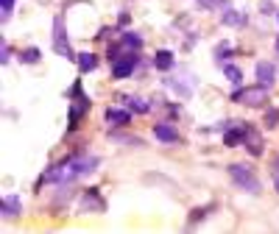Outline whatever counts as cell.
Wrapping results in <instances>:
<instances>
[{
    "label": "cell",
    "instance_id": "5bb4252c",
    "mask_svg": "<svg viewBox=\"0 0 279 234\" xmlns=\"http://www.w3.org/2000/svg\"><path fill=\"white\" fill-rule=\"evenodd\" d=\"M95 64H98V59L92 56V53H81L79 56V67L87 73V70H95Z\"/></svg>",
    "mask_w": 279,
    "mask_h": 234
},
{
    "label": "cell",
    "instance_id": "3957f363",
    "mask_svg": "<svg viewBox=\"0 0 279 234\" xmlns=\"http://www.w3.org/2000/svg\"><path fill=\"white\" fill-rule=\"evenodd\" d=\"M235 101H240V104H246V106H262V104H268V87H262V84L249 87V89H243V92H237Z\"/></svg>",
    "mask_w": 279,
    "mask_h": 234
},
{
    "label": "cell",
    "instance_id": "30bf717a",
    "mask_svg": "<svg viewBox=\"0 0 279 234\" xmlns=\"http://www.w3.org/2000/svg\"><path fill=\"white\" fill-rule=\"evenodd\" d=\"M106 120L112 123V126H129L131 114L123 112V109H109V112H106Z\"/></svg>",
    "mask_w": 279,
    "mask_h": 234
},
{
    "label": "cell",
    "instance_id": "8992f818",
    "mask_svg": "<svg viewBox=\"0 0 279 234\" xmlns=\"http://www.w3.org/2000/svg\"><path fill=\"white\" fill-rule=\"evenodd\" d=\"M134 64H137V59H134V56H123V59H117V61H114L112 76H114V78H126V76H131Z\"/></svg>",
    "mask_w": 279,
    "mask_h": 234
},
{
    "label": "cell",
    "instance_id": "7c38bea8",
    "mask_svg": "<svg viewBox=\"0 0 279 234\" xmlns=\"http://www.w3.org/2000/svg\"><path fill=\"white\" fill-rule=\"evenodd\" d=\"M154 64H157L159 70H170V64H173V53L170 51H159L157 56H154Z\"/></svg>",
    "mask_w": 279,
    "mask_h": 234
},
{
    "label": "cell",
    "instance_id": "ba28073f",
    "mask_svg": "<svg viewBox=\"0 0 279 234\" xmlns=\"http://www.w3.org/2000/svg\"><path fill=\"white\" fill-rule=\"evenodd\" d=\"M154 134H157V139H162V142H173V139H179V131H176L170 123H157V126H154Z\"/></svg>",
    "mask_w": 279,
    "mask_h": 234
},
{
    "label": "cell",
    "instance_id": "9a60e30c",
    "mask_svg": "<svg viewBox=\"0 0 279 234\" xmlns=\"http://www.w3.org/2000/svg\"><path fill=\"white\" fill-rule=\"evenodd\" d=\"M20 59L26 61V64H36V61H39V51H36V48H28L26 53H20Z\"/></svg>",
    "mask_w": 279,
    "mask_h": 234
},
{
    "label": "cell",
    "instance_id": "277c9868",
    "mask_svg": "<svg viewBox=\"0 0 279 234\" xmlns=\"http://www.w3.org/2000/svg\"><path fill=\"white\" fill-rule=\"evenodd\" d=\"M53 28H56V39H53V51L59 53V56H73V53H70V45L64 42V20L61 17H56V23H53Z\"/></svg>",
    "mask_w": 279,
    "mask_h": 234
},
{
    "label": "cell",
    "instance_id": "7a4b0ae2",
    "mask_svg": "<svg viewBox=\"0 0 279 234\" xmlns=\"http://www.w3.org/2000/svg\"><path fill=\"white\" fill-rule=\"evenodd\" d=\"M229 173L235 179L240 187H246L249 192H260V182H257V176L251 173V167L246 165H229Z\"/></svg>",
    "mask_w": 279,
    "mask_h": 234
},
{
    "label": "cell",
    "instance_id": "52a82bcc",
    "mask_svg": "<svg viewBox=\"0 0 279 234\" xmlns=\"http://www.w3.org/2000/svg\"><path fill=\"white\" fill-rule=\"evenodd\" d=\"M274 76H277L274 64H268V61H260V64H257V81H260L262 87H271V84H274Z\"/></svg>",
    "mask_w": 279,
    "mask_h": 234
},
{
    "label": "cell",
    "instance_id": "9c48e42d",
    "mask_svg": "<svg viewBox=\"0 0 279 234\" xmlns=\"http://www.w3.org/2000/svg\"><path fill=\"white\" fill-rule=\"evenodd\" d=\"M84 209H95V212H101L104 209V201H101V195H98V190H87L84 192Z\"/></svg>",
    "mask_w": 279,
    "mask_h": 234
},
{
    "label": "cell",
    "instance_id": "44dd1931",
    "mask_svg": "<svg viewBox=\"0 0 279 234\" xmlns=\"http://www.w3.org/2000/svg\"><path fill=\"white\" fill-rule=\"evenodd\" d=\"M277 192H279V176H277Z\"/></svg>",
    "mask_w": 279,
    "mask_h": 234
},
{
    "label": "cell",
    "instance_id": "5b68a950",
    "mask_svg": "<svg viewBox=\"0 0 279 234\" xmlns=\"http://www.w3.org/2000/svg\"><path fill=\"white\" fill-rule=\"evenodd\" d=\"M243 142L249 145V151H251L254 156H260V154H262V137L251 129V126H249V123L243 126Z\"/></svg>",
    "mask_w": 279,
    "mask_h": 234
},
{
    "label": "cell",
    "instance_id": "2e32d148",
    "mask_svg": "<svg viewBox=\"0 0 279 234\" xmlns=\"http://www.w3.org/2000/svg\"><path fill=\"white\" fill-rule=\"evenodd\" d=\"M223 73H226V78H229V81H235V84L243 81V73H240L237 67H223Z\"/></svg>",
    "mask_w": 279,
    "mask_h": 234
},
{
    "label": "cell",
    "instance_id": "d6986e66",
    "mask_svg": "<svg viewBox=\"0 0 279 234\" xmlns=\"http://www.w3.org/2000/svg\"><path fill=\"white\" fill-rule=\"evenodd\" d=\"M274 123H279V112L265 114V126H268V129H274Z\"/></svg>",
    "mask_w": 279,
    "mask_h": 234
},
{
    "label": "cell",
    "instance_id": "ffe728a7",
    "mask_svg": "<svg viewBox=\"0 0 279 234\" xmlns=\"http://www.w3.org/2000/svg\"><path fill=\"white\" fill-rule=\"evenodd\" d=\"M11 6H14V0H3V17L11 14Z\"/></svg>",
    "mask_w": 279,
    "mask_h": 234
},
{
    "label": "cell",
    "instance_id": "e0dca14e",
    "mask_svg": "<svg viewBox=\"0 0 279 234\" xmlns=\"http://www.w3.org/2000/svg\"><path fill=\"white\" fill-rule=\"evenodd\" d=\"M123 45H126V48H140L142 39H140L137 34H126V36H123Z\"/></svg>",
    "mask_w": 279,
    "mask_h": 234
},
{
    "label": "cell",
    "instance_id": "ac0fdd59",
    "mask_svg": "<svg viewBox=\"0 0 279 234\" xmlns=\"http://www.w3.org/2000/svg\"><path fill=\"white\" fill-rule=\"evenodd\" d=\"M129 106L134 109V112H148V104H142L140 98H131V101H129Z\"/></svg>",
    "mask_w": 279,
    "mask_h": 234
},
{
    "label": "cell",
    "instance_id": "4fadbf2b",
    "mask_svg": "<svg viewBox=\"0 0 279 234\" xmlns=\"http://www.w3.org/2000/svg\"><path fill=\"white\" fill-rule=\"evenodd\" d=\"M221 20H223L226 26H240V23H243L246 17L240 14V11H235V9H226L223 14H221Z\"/></svg>",
    "mask_w": 279,
    "mask_h": 234
},
{
    "label": "cell",
    "instance_id": "6da1fadb",
    "mask_svg": "<svg viewBox=\"0 0 279 234\" xmlns=\"http://www.w3.org/2000/svg\"><path fill=\"white\" fill-rule=\"evenodd\" d=\"M95 167H98L95 156H73L67 162H61L56 170H51L48 179H51V182H73V179H79V176H84V173H92Z\"/></svg>",
    "mask_w": 279,
    "mask_h": 234
},
{
    "label": "cell",
    "instance_id": "8fae6325",
    "mask_svg": "<svg viewBox=\"0 0 279 234\" xmlns=\"http://www.w3.org/2000/svg\"><path fill=\"white\" fill-rule=\"evenodd\" d=\"M17 212H20V198L17 195H6V198H3V215L14 217Z\"/></svg>",
    "mask_w": 279,
    "mask_h": 234
}]
</instances>
